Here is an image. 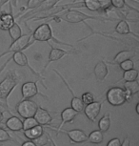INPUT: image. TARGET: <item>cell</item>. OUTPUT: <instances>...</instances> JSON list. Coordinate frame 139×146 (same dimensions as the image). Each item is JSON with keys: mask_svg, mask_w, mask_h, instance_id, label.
Returning <instances> with one entry per match:
<instances>
[{"mask_svg": "<svg viewBox=\"0 0 139 146\" xmlns=\"http://www.w3.org/2000/svg\"><path fill=\"white\" fill-rule=\"evenodd\" d=\"M53 18H60L61 21H66L68 23H72V24H77V23H86L87 20H98V21H103V22H107V21H115V19L113 18H103L99 17V16H92L89 15H86L80 11H76L72 9L67 10V12L59 16L58 15L53 16ZM51 18V19H53Z\"/></svg>", "mask_w": 139, "mask_h": 146, "instance_id": "cell-1", "label": "cell"}, {"mask_svg": "<svg viewBox=\"0 0 139 146\" xmlns=\"http://www.w3.org/2000/svg\"><path fill=\"white\" fill-rule=\"evenodd\" d=\"M32 38L34 41H38V42H49L50 40H53V42H55L57 44H60V45H65V46L70 47V48H73V46L72 45V44L60 41L53 36V29H51L50 23L40 24V25L38 26L34 32H32Z\"/></svg>", "mask_w": 139, "mask_h": 146, "instance_id": "cell-2", "label": "cell"}, {"mask_svg": "<svg viewBox=\"0 0 139 146\" xmlns=\"http://www.w3.org/2000/svg\"><path fill=\"white\" fill-rule=\"evenodd\" d=\"M132 95L127 92L124 88L121 87H111L106 93V100L111 106H121L125 102L129 101L132 98Z\"/></svg>", "mask_w": 139, "mask_h": 146, "instance_id": "cell-3", "label": "cell"}, {"mask_svg": "<svg viewBox=\"0 0 139 146\" xmlns=\"http://www.w3.org/2000/svg\"><path fill=\"white\" fill-rule=\"evenodd\" d=\"M19 79L14 72L8 74L5 76L4 79L0 82V100H3L5 105L7 106V100L14 90V88L17 86Z\"/></svg>", "mask_w": 139, "mask_h": 146, "instance_id": "cell-4", "label": "cell"}, {"mask_svg": "<svg viewBox=\"0 0 139 146\" xmlns=\"http://www.w3.org/2000/svg\"><path fill=\"white\" fill-rule=\"evenodd\" d=\"M34 42L35 41L34 39H32V34L22 35L16 40H13V43L11 44V46L6 51H4L3 53L0 54V59L3 56H7V54H14L16 52H23L27 48H29L31 45H32Z\"/></svg>", "mask_w": 139, "mask_h": 146, "instance_id": "cell-5", "label": "cell"}, {"mask_svg": "<svg viewBox=\"0 0 139 146\" xmlns=\"http://www.w3.org/2000/svg\"><path fill=\"white\" fill-rule=\"evenodd\" d=\"M11 60H13V62L15 63V64H17L18 66H21V67H27L29 68V70L32 72L34 75L39 76L41 79H44V78L42 76V75L40 73H38V72H36L34 70V68L32 67L31 65L29 64V60H28V57H27V56L25 54L23 53V52H16V53L13 54V56L10 57V58H8L6 61L4 62V64L0 67V74H1V72L4 70L5 68L7 67L8 63H9Z\"/></svg>", "mask_w": 139, "mask_h": 146, "instance_id": "cell-6", "label": "cell"}, {"mask_svg": "<svg viewBox=\"0 0 139 146\" xmlns=\"http://www.w3.org/2000/svg\"><path fill=\"white\" fill-rule=\"evenodd\" d=\"M38 108V105L34 100H31V98L28 100H22L15 107L16 112L21 117H34L35 112Z\"/></svg>", "mask_w": 139, "mask_h": 146, "instance_id": "cell-7", "label": "cell"}, {"mask_svg": "<svg viewBox=\"0 0 139 146\" xmlns=\"http://www.w3.org/2000/svg\"><path fill=\"white\" fill-rule=\"evenodd\" d=\"M49 45H50V47H51V51H50V54H49L47 63L45 64L44 68L42 69V72L40 73L41 75H42V73H44V72L46 71V69L48 68V66L50 65L51 62L58 61V60L63 58L64 56H68V54H72L77 53L76 51H73V50L67 51V50H64V49H60V48H54V47L53 45H51V44H49Z\"/></svg>", "mask_w": 139, "mask_h": 146, "instance_id": "cell-8", "label": "cell"}, {"mask_svg": "<svg viewBox=\"0 0 139 146\" xmlns=\"http://www.w3.org/2000/svg\"><path fill=\"white\" fill-rule=\"evenodd\" d=\"M102 105H103L102 101H94V102L85 105L83 109V112L86 117L89 118V120H91L92 122H94L96 120L98 115L100 114Z\"/></svg>", "mask_w": 139, "mask_h": 146, "instance_id": "cell-9", "label": "cell"}, {"mask_svg": "<svg viewBox=\"0 0 139 146\" xmlns=\"http://www.w3.org/2000/svg\"><path fill=\"white\" fill-rule=\"evenodd\" d=\"M60 1H61V0H46V1L43 2V3L40 5L39 7H37L36 9L32 10V12H29V13H27L24 15L21 16L20 21L25 22V20H26L27 18H29L30 16L35 15V13H41V12H45V11H49V10L53 9V8L55 7L56 4L58 3V2H60Z\"/></svg>", "mask_w": 139, "mask_h": 146, "instance_id": "cell-10", "label": "cell"}, {"mask_svg": "<svg viewBox=\"0 0 139 146\" xmlns=\"http://www.w3.org/2000/svg\"><path fill=\"white\" fill-rule=\"evenodd\" d=\"M77 115H78V113L76 112V111H74V110L72 108V107H68V108H65L63 111L60 113L61 123H60V125H59V127L56 129L57 135L60 133L61 129L63 128V126L66 124V123L72 122Z\"/></svg>", "mask_w": 139, "mask_h": 146, "instance_id": "cell-11", "label": "cell"}, {"mask_svg": "<svg viewBox=\"0 0 139 146\" xmlns=\"http://www.w3.org/2000/svg\"><path fill=\"white\" fill-rule=\"evenodd\" d=\"M38 87L36 82L28 81L25 82L21 87V95L23 100H28L38 95Z\"/></svg>", "mask_w": 139, "mask_h": 146, "instance_id": "cell-12", "label": "cell"}, {"mask_svg": "<svg viewBox=\"0 0 139 146\" xmlns=\"http://www.w3.org/2000/svg\"><path fill=\"white\" fill-rule=\"evenodd\" d=\"M55 73L58 75L61 78V79H62V81L64 82L65 83V85L67 86V88H68V90L70 91V94L72 95V100H70V107L74 110V111H76L79 114V113H82L83 112V109H84V107H85V105H84V103L82 102V100H81V98H77L74 94H73V91L70 89V85L68 84V82L65 80V79L63 78V76H62L60 74H59V72L58 71H56V70H53Z\"/></svg>", "mask_w": 139, "mask_h": 146, "instance_id": "cell-13", "label": "cell"}, {"mask_svg": "<svg viewBox=\"0 0 139 146\" xmlns=\"http://www.w3.org/2000/svg\"><path fill=\"white\" fill-rule=\"evenodd\" d=\"M34 117L36 119L38 124L42 125V126L49 125L51 121H53V117L51 115L50 113H49L46 109L42 108V107H40V106H38Z\"/></svg>", "mask_w": 139, "mask_h": 146, "instance_id": "cell-14", "label": "cell"}, {"mask_svg": "<svg viewBox=\"0 0 139 146\" xmlns=\"http://www.w3.org/2000/svg\"><path fill=\"white\" fill-rule=\"evenodd\" d=\"M94 74L98 82H102L105 80V78L109 75V69L104 60H100L95 64L94 68Z\"/></svg>", "mask_w": 139, "mask_h": 146, "instance_id": "cell-15", "label": "cell"}, {"mask_svg": "<svg viewBox=\"0 0 139 146\" xmlns=\"http://www.w3.org/2000/svg\"><path fill=\"white\" fill-rule=\"evenodd\" d=\"M15 23V18L13 12H1L0 13V30L9 31V29Z\"/></svg>", "mask_w": 139, "mask_h": 146, "instance_id": "cell-16", "label": "cell"}, {"mask_svg": "<svg viewBox=\"0 0 139 146\" xmlns=\"http://www.w3.org/2000/svg\"><path fill=\"white\" fill-rule=\"evenodd\" d=\"M64 133L67 134L70 140L72 143H83L87 141L88 136L84 131L79 130V129H73L70 131H64Z\"/></svg>", "mask_w": 139, "mask_h": 146, "instance_id": "cell-17", "label": "cell"}, {"mask_svg": "<svg viewBox=\"0 0 139 146\" xmlns=\"http://www.w3.org/2000/svg\"><path fill=\"white\" fill-rule=\"evenodd\" d=\"M135 54L136 53L134 51H130V50L121 51L114 56L113 61L111 62V64H120L121 62H123L127 59H132Z\"/></svg>", "mask_w": 139, "mask_h": 146, "instance_id": "cell-18", "label": "cell"}, {"mask_svg": "<svg viewBox=\"0 0 139 146\" xmlns=\"http://www.w3.org/2000/svg\"><path fill=\"white\" fill-rule=\"evenodd\" d=\"M6 127L9 130L13 132H18L22 130V120L19 117H15V115H12V117H8V119L6 120Z\"/></svg>", "mask_w": 139, "mask_h": 146, "instance_id": "cell-19", "label": "cell"}, {"mask_svg": "<svg viewBox=\"0 0 139 146\" xmlns=\"http://www.w3.org/2000/svg\"><path fill=\"white\" fill-rule=\"evenodd\" d=\"M43 133H44V128H43L42 125H39V124L31 129H29V130L24 131V135H25V137L29 140H34V139L41 136Z\"/></svg>", "mask_w": 139, "mask_h": 146, "instance_id": "cell-20", "label": "cell"}, {"mask_svg": "<svg viewBox=\"0 0 139 146\" xmlns=\"http://www.w3.org/2000/svg\"><path fill=\"white\" fill-rule=\"evenodd\" d=\"M81 3L83 4L84 8L88 9L91 12H98L103 7V4L100 0H83Z\"/></svg>", "mask_w": 139, "mask_h": 146, "instance_id": "cell-21", "label": "cell"}, {"mask_svg": "<svg viewBox=\"0 0 139 146\" xmlns=\"http://www.w3.org/2000/svg\"><path fill=\"white\" fill-rule=\"evenodd\" d=\"M98 130H100L102 133H105L110 130L111 128V114H106L100 118L98 121Z\"/></svg>", "mask_w": 139, "mask_h": 146, "instance_id": "cell-22", "label": "cell"}, {"mask_svg": "<svg viewBox=\"0 0 139 146\" xmlns=\"http://www.w3.org/2000/svg\"><path fill=\"white\" fill-rule=\"evenodd\" d=\"M103 139H104V136H103L102 132L100 130H94L91 132V134L88 136L87 141L92 143V144H99V143L103 142Z\"/></svg>", "mask_w": 139, "mask_h": 146, "instance_id": "cell-23", "label": "cell"}, {"mask_svg": "<svg viewBox=\"0 0 139 146\" xmlns=\"http://www.w3.org/2000/svg\"><path fill=\"white\" fill-rule=\"evenodd\" d=\"M114 31L119 35H129V34H130V25H129V23L125 20V19H121L120 21H118V23H117L116 26H115Z\"/></svg>", "mask_w": 139, "mask_h": 146, "instance_id": "cell-24", "label": "cell"}, {"mask_svg": "<svg viewBox=\"0 0 139 146\" xmlns=\"http://www.w3.org/2000/svg\"><path fill=\"white\" fill-rule=\"evenodd\" d=\"M124 89L129 92L130 95H136L139 92V83L137 80L133 81H125L124 82Z\"/></svg>", "mask_w": 139, "mask_h": 146, "instance_id": "cell-25", "label": "cell"}, {"mask_svg": "<svg viewBox=\"0 0 139 146\" xmlns=\"http://www.w3.org/2000/svg\"><path fill=\"white\" fill-rule=\"evenodd\" d=\"M8 32H9L10 37H11V39H12L13 41L16 40L17 38H19L21 35H22V30H21L20 26H19L16 22L13 24L12 27H11Z\"/></svg>", "mask_w": 139, "mask_h": 146, "instance_id": "cell-26", "label": "cell"}, {"mask_svg": "<svg viewBox=\"0 0 139 146\" xmlns=\"http://www.w3.org/2000/svg\"><path fill=\"white\" fill-rule=\"evenodd\" d=\"M46 0H28L26 4V7L21 9V13H26L30 10H34L37 7H39L43 2Z\"/></svg>", "mask_w": 139, "mask_h": 146, "instance_id": "cell-27", "label": "cell"}, {"mask_svg": "<svg viewBox=\"0 0 139 146\" xmlns=\"http://www.w3.org/2000/svg\"><path fill=\"white\" fill-rule=\"evenodd\" d=\"M137 78H138V71L135 70L134 68L130 69V70H128V71H124V74H123L124 81L137 80Z\"/></svg>", "mask_w": 139, "mask_h": 146, "instance_id": "cell-28", "label": "cell"}, {"mask_svg": "<svg viewBox=\"0 0 139 146\" xmlns=\"http://www.w3.org/2000/svg\"><path fill=\"white\" fill-rule=\"evenodd\" d=\"M22 125H23L22 130L26 131V130H29V129H31L32 127H34V126L38 125V122L34 117H26V118H24V120L22 121Z\"/></svg>", "mask_w": 139, "mask_h": 146, "instance_id": "cell-29", "label": "cell"}, {"mask_svg": "<svg viewBox=\"0 0 139 146\" xmlns=\"http://www.w3.org/2000/svg\"><path fill=\"white\" fill-rule=\"evenodd\" d=\"M32 141L34 142V144L36 146H45L49 142V135L46 136V135L43 133L41 136L34 139Z\"/></svg>", "mask_w": 139, "mask_h": 146, "instance_id": "cell-30", "label": "cell"}, {"mask_svg": "<svg viewBox=\"0 0 139 146\" xmlns=\"http://www.w3.org/2000/svg\"><path fill=\"white\" fill-rule=\"evenodd\" d=\"M81 100L84 103V105H87V104H90L94 101V96L91 92H86L82 94V96H81Z\"/></svg>", "mask_w": 139, "mask_h": 146, "instance_id": "cell-31", "label": "cell"}, {"mask_svg": "<svg viewBox=\"0 0 139 146\" xmlns=\"http://www.w3.org/2000/svg\"><path fill=\"white\" fill-rule=\"evenodd\" d=\"M119 67L122 71H128V70H130V69H133L134 67V62L132 61V59H127L125 61L121 62L119 64Z\"/></svg>", "mask_w": 139, "mask_h": 146, "instance_id": "cell-32", "label": "cell"}, {"mask_svg": "<svg viewBox=\"0 0 139 146\" xmlns=\"http://www.w3.org/2000/svg\"><path fill=\"white\" fill-rule=\"evenodd\" d=\"M111 6L116 10H121L126 6V0H110Z\"/></svg>", "mask_w": 139, "mask_h": 146, "instance_id": "cell-33", "label": "cell"}, {"mask_svg": "<svg viewBox=\"0 0 139 146\" xmlns=\"http://www.w3.org/2000/svg\"><path fill=\"white\" fill-rule=\"evenodd\" d=\"M10 139L11 137L9 133L6 130H4V129L0 128V142H6Z\"/></svg>", "mask_w": 139, "mask_h": 146, "instance_id": "cell-34", "label": "cell"}, {"mask_svg": "<svg viewBox=\"0 0 139 146\" xmlns=\"http://www.w3.org/2000/svg\"><path fill=\"white\" fill-rule=\"evenodd\" d=\"M121 144H122L121 140L118 137H114V139H111L107 143V146H121Z\"/></svg>", "mask_w": 139, "mask_h": 146, "instance_id": "cell-35", "label": "cell"}, {"mask_svg": "<svg viewBox=\"0 0 139 146\" xmlns=\"http://www.w3.org/2000/svg\"><path fill=\"white\" fill-rule=\"evenodd\" d=\"M21 146H36V145L34 144V142L32 140H27V141L23 142Z\"/></svg>", "mask_w": 139, "mask_h": 146, "instance_id": "cell-36", "label": "cell"}, {"mask_svg": "<svg viewBox=\"0 0 139 146\" xmlns=\"http://www.w3.org/2000/svg\"><path fill=\"white\" fill-rule=\"evenodd\" d=\"M130 139H129V137H126V139H124V141L123 142H122V144H121V146H130Z\"/></svg>", "mask_w": 139, "mask_h": 146, "instance_id": "cell-37", "label": "cell"}, {"mask_svg": "<svg viewBox=\"0 0 139 146\" xmlns=\"http://www.w3.org/2000/svg\"><path fill=\"white\" fill-rule=\"evenodd\" d=\"M10 1L11 0H0V9H1L5 4L8 3V2H10Z\"/></svg>", "mask_w": 139, "mask_h": 146, "instance_id": "cell-38", "label": "cell"}, {"mask_svg": "<svg viewBox=\"0 0 139 146\" xmlns=\"http://www.w3.org/2000/svg\"><path fill=\"white\" fill-rule=\"evenodd\" d=\"M3 118H4V113L2 112L1 110H0V123L3 121Z\"/></svg>", "mask_w": 139, "mask_h": 146, "instance_id": "cell-39", "label": "cell"}, {"mask_svg": "<svg viewBox=\"0 0 139 146\" xmlns=\"http://www.w3.org/2000/svg\"><path fill=\"white\" fill-rule=\"evenodd\" d=\"M135 112H136V114L139 115V103L136 104V106H135Z\"/></svg>", "mask_w": 139, "mask_h": 146, "instance_id": "cell-40", "label": "cell"}, {"mask_svg": "<svg viewBox=\"0 0 139 146\" xmlns=\"http://www.w3.org/2000/svg\"><path fill=\"white\" fill-rule=\"evenodd\" d=\"M49 137H50V139H51V142H53V146H57V144L55 143V141H54V140H53V137H51L50 136V135H49Z\"/></svg>", "mask_w": 139, "mask_h": 146, "instance_id": "cell-41", "label": "cell"}, {"mask_svg": "<svg viewBox=\"0 0 139 146\" xmlns=\"http://www.w3.org/2000/svg\"><path fill=\"white\" fill-rule=\"evenodd\" d=\"M0 105H2V104H1V103H0Z\"/></svg>", "mask_w": 139, "mask_h": 146, "instance_id": "cell-42", "label": "cell"}]
</instances>
